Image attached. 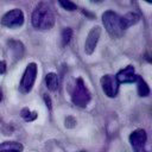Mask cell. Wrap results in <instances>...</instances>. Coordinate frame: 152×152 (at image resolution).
Segmentation results:
<instances>
[{"label":"cell","instance_id":"44dd1931","mask_svg":"<svg viewBox=\"0 0 152 152\" xmlns=\"http://www.w3.org/2000/svg\"><path fill=\"white\" fill-rule=\"evenodd\" d=\"M91 2H96V4H99V2H102L103 0H90Z\"/></svg>","mask_w":152,"mask_h":152},{"label":"cell","instance_id":"30bf717a","mask_svg":"<svg viewBox=\"0 0 152 152\" xmlns=\"http://www.w3.org/2000/svg\"><path fill=\"white\" fill-rule=\"evenodd\" d=\"M24 146L18 141H4L0 142V152H23Z\"/></svg>","mask_w":152,"mask_h":152},{"label":"cell","instance_id":"2e32d148","mask_svg":"<svg viewBox=\"0 0 152 152\" xmlns=\"http://www.w3.org/2000/svg\"><path fill=\"white\" fill-rule=\"evenodd\" d=\"M61 38H62V46H66V45L70 43L71 38H72V30H71L70 27L63 28Z\"/></svg>","mask_w":152,"mask_h":152},{"label":"cell","instance_id":"ac0fdd59","mask_svg":"<svg viewBox=\"0 0 152 152\" xmlns=\"http://www.w3.org/2000/svg\"><path fill=\"white\" fill-rule=\"evenodd\" d=\"M75 125H76V120L72 116H66V119H65V127L72 128Z\"/></svg>","mask_w":152,"mask_h":152},{"label":"cell","instance_id":"9a60e30c","mask_svg":"<svg viewBox=\"0 0 152 152\" xmlns=\"http://www.w3.org/2000/svg\"><path fill=\"white\" fill-rule=\"evenodd\" d=\"M8 45H10V49L14 52V56L20 58L24 52V45L18 40H11V42H8Z\"/></svg>","mask_w":152,"mask_h":152},{"label":"cell","instance_id":"7c38bea8","mask_svg":"<svg viewBox=\"0 0 152 152\" xmlns=\"http://www.w3.org/2000/svg\"><path fill=\"white\" fill-rule=\"evenodd\" d=\"M135 83H137V90H138L139 96H141V97H146V96L150 95V87H148V84L146 83V81H145L141 76L138 75Z\"/></svg>","mask_w":152,"mask_h":152},{"label":"cell","instance_id":"603a6c76","mask_svg":"<svg viewBox=\"0 0 152 152\" xmlns=\"http://www.w3.org/2000/svg\"><path fill=\"white\" fill-rule=\"evenodd\" d=\"M145 1H146V2H148V4H151V2H152V0H145Z\"/></svg>","mask_w":152,"mask_h":152},{"label":"cell","instance_id":"ffe728a7","mask_svg":"<svg viewBox=\"0 0 152 152\" xmlns=\"http://www.w3.org/2000/svg\"><path fill=\"white\" fill-rule=\"evenodd\" d=\"M5 71H6V63L4 61H0V75L5 74Z\"/></svg>","mask_w":152,"mask_h":152},{"label":"cell","instance_id":"3957f363","mask_svg":"<svg viewBox=\"0 0 152 152\" xmlns=\"http://www.w3.org/2000/svg\"><path fill=\"white\" fill-rule=\"evenodd\" d=\"M91 100V94L89 91V89L87 88L84 81L78 77L74 84V88H72V91H71V101L75 106L77 107H87L88 103L90 102Z\"/></svg>","mask_w":152,"mask_h":152},{"label":"cell","instance_id":"277c9868","mask_svg":"<svg viewBox=\"0 0 152 152\" xmlns=\"http://www.w3.org/2000/svg\"><path fill=\"white\" fill-rule=\"evenodd\" d=\"M37 72H38V66L34 62H31L26 65L25 71L19 83V91L21 94H27L32 90L36 78H37Z\"/></svg>","mask_w":152,"mask_h":152},{"label":"cell","instance_id":"52a82bcc","mask_svg":"<svg viewBox=\"0 0 152 152\" xmlns=\"http://www.w3.org/2000/svg\"><path fill=\"white\" fill-rule=\"evenodd\" d=\"M101 83V88L104 93V95H107L108 97H115L119 93V82L116 80V77L114 75L107 74L103 75L100 80Z\"/></svg>","mask_w":152,"mask_h":152},{"label":"cell","instance_id":"8fae6325","mask_svg":"<svg viewBox=\"0 0 152 152\" xmlns=\"http://www.w3.org/2000/svg\"><path fill=\"white\" fill-rule=\"evenodd\" d=\"M139 19H140V17H139L137 13H134V12H128V13H126L125 15L121 17L122 28L126 30V28H128V27L135 25V24L139 21Z\"/></svg>","mask_w":152,"mask_h":152},{"label":"cell","instance_id":"9c48e42d","mask_svg":"<svg viewBox=\"0 0 152 152\" xmlns=\"http://www.w3.org/2000/svg\"><path fill=\"white\" fill-rule=\"evenodd\" d=\"M116 80L119 83H133L137 81L138 75L135 74L134 66L133 65H127L124 69H121L118 74H116Z\"/></svg>","mask_w":152,"mask_h":152},{"label":"cell","instance_id":"d6986e66","mask_svg":"<svg viewBox=\"0 0 152 152\" xmlns=\"http://www.w3.org/2000/svg\"><path fill=\"white\" fill-rule=\"evenodd\" d=\"M43 99H44V101H45V104H46V107H48L49 109H51V100H50V97L48 96V94H44Z\"/></svg>","mask_w":152,"mask_h":152},{"label":"cell","instance_id":"4fadbf2b","mask_svg":"<svg viewBox=\"0 0 152 152\" xmlns=\"http://www.w3.org/2000/svg\"><path fill=\"white\" fill-rule=\"evenodd\" d=\"M58 83L59 82H58L57 74H55V72L46 74V76H45V84H46V87H48L49 90H51V91L57 90L58 89Z\"/></svg>","mask_w":152,"mask_h":152},{"label":"cell","instance_id":"5bb4252c","mask_svg":"<svg viewBox=\"0 0 152 152\" xmlns=\"http://www.w3.org/2000/svg\"><path fill=\"white\" fill-rule=\"evenodd\" d=\"M20 116H21L25 121L31 122V121H33V120H36V119H37L38 114H37V112L31 110L28 107H24V108L20 110Z\"/></svg>","mask_w":152,"mask_h":152},{"label":"cell","instance_id":"7a4b0ae2","mask_svg":"<svg viewBox=\"0 0 152 152\" xmlns=\"http://www.w3.org/2000/svg\"><path fill=\"white\" fill-rule=\"evenodd\" d=\"M102 23L106 31L113 38H120L124 34V28L121 24V17L113 11H106L102 14Z\"/></svg>","mask_w":152,"mask_h":152},{"label":"cell","instance_id":"e0dca14e","mask_svg":"<svg viewBox=\"0 0 152 152\" xmlns=\"http://www.w3.org/2000/svg\"><path fill=\"white\" fill-rule=\"evenodd\" d=\"M58 4L66 11L69 12H72V11H76L77 8V5L75 2H72L71 0H58Z\"/></svg>","mask_w":152,"mask_h":152},{"label":"cell","instance_id":"cb8c5ba5","mask_svg":"<svg viewBox=\"0 0 152 152\" xmlns=\"http://www.w3.org/2000/svg\"><path fill=\"white\" fill-rule=\"evenodd\" d=\"M78 152H86V151H78Z\"/></svg>","mask_w":152,"mask_h":152},{"label":"cell","instance_id":"8992f818","mask_svg":"<svg viewBox=\"0 0 152 152\" xmlns=\"http://www.w3.org/2000/svg\"><path fill=\"white\" fill-rule=\"evenodd\" d=\"M129 142L134 152H150L146 148L147 134L142 128H138L129 134Z\"/></svg>","mask_w":152,"mask_h":152},{"label":"cell","instance_id":"7402d4cb","mask_svg":"<svg viewBox=\"0 0 152 152\" xmlns=\"http://www.w3.org/2000/svg\"><path fill=\"white\" fill-rule=\"evenodd\" d=\"M1 100H2V91L0 90V102H1Z\"/></svg>","mask_w":152,"mask_h":152},{"label":"cell","instance_id":"5b68a950","mask_svg":"<svg viewBox=\"0 0 152 152\" xmlns=\"http://www.w3.org/2000/svg\"><path fill=\"white\" fill-rule=\"evenodd\" d=\"M24 24V13L19 8H13L6 12L1 18V25L8 28H17Z\"/></svg>","mask_w":152,"mask_h":152},{"label":"cell","instance_id":"ba28073f","mask_svg":"<svg viewBox=\"0 0 152 152\" xmlns=\"http://www.w3.org/2000/svg\"><path fill=\"white\" fill-rule=\"evenodd\" d=\"M100 34H101V27L100 26H94L88 32V36H87L86 43H84V51L87 55H91L95 51Z\"/></svg>","mask_w":152,"mask_h":152},{"label":"cell","instance_id":"6da1fadb","mask_svg":"<svg viewBox=\"0 0 152 152\" xmlns=\"http://www.w3.org/2000/svg\"><path fill=\"white\" fill-rule=\"evenodd\" d=\"M56 18L53 10L49 2L42 1L39 2L31 15V23L37 30H50L55 25Z\"/></svg>","mask_w":152,"mask_h":152}]
</instances>
